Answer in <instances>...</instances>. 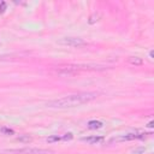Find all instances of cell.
I'll use <instances>...</instances> for the list:
<instances>
[{"label":"cell","instance_id":"3","mask_svg":"<svg viewBox=\"0 0 154 154\" xmlns=\"http://www.w3.org/2000/svg\"><path fill=\"white\" fill-rule=\"evenodd\" d=\"M60 45H65V46H70V47H82L85 46V41L83 38L79 37H64L61 40L58 41Z\"/></svg>","mask_w":154,"mask_h":154},{"label":"cell","instance_id":"4","mask_svg":"<svg viewBox=\"0 0 154 154\" xmlns=\"http://www.w3.org/2000/svg\"><path fill=\"white\" fill-rule=\"evenodd\" d=\"M82 141L89 144H99L103 142V137L102 136H89V137H83Z\"/></svg>","mask_w":154,"mask_h":154},{"label":"cell","instance_id":"11","mask_svg":"<svg viewBox=\"0 0 154 154\" xmlns=\"http://www.w3.org/2000/svg\"><path fill=\"white\" fill-rule=\"evenodd\" d=\"M5 8H6V4H5L4 1H1V2H0V12H4Z\"/></svg>","mask_w":154,"mask_h":154},{"label":"cell","instance_id":"1","mask_svg":"<svg viewBox=\"0 0 154 154\" xmlns=\"http://www.w3.org/2000/svg\"><path fill=\"white\" fill-rule=\"evenodd\" d=\"M97 97V93H93V91H88V93H78V94H73V95H67L64 96L61 99L58 100H53L49 101L47 103V106L49 107H54V108H69V107H76V106H81L83 103L90 102L94 99Z\"/></svg>","mask_w":154,"mask_h":154},{"label":"cell","instance_id":"8","mask_svg":"<svg viewBox=\"0 0 154 154\" xmlns=\"http://www.w3.org/2000/svg\"><path fill=\"white\" fill-rule=\"evenodd\" d=\"M17 140L20 141V142H30L31 141V137L29 135H23V136H19Z\"/></svg>","mask_w":154,"mask_h":154},{"label":"cell","instance_id":"10","mask_svg":"<svg viewBox=\"0 0 154 154\" xmlns=\"http://www.w3.org/2000/svg\"><path fill=\"white\" fill-rule=\"evenodd\" d=\"M0 131H1V132H5V134H7V135L13 134V130H11V129H6V128H1Z\"/></svg>","mask_w":154,"mask_h":154},{"label":"cell","instance_id":"7","mask_svg":"<svg viewBox=\"0 0 154 154\" xmlns=\"http://www.w3.org/2000/svg\"><path fill=\"white\" fill-rule=\"evenodd\" d=\"M129 61L132 64V65H141L142 64V59L141 58H137V57H131L129 59Z\"/></svg>","mask_w":154,"mask_h":154},{"label":"cell","instance_id":"12","mask_svg":"<svg viewBox=\"0 0 154 154\" xmlns=\"http://www.w3.org/2000/svg\"><path fill=\"white\" fill-rule=\"evenodd\" d=\"M148 126H149V128H153V122H149V124H148Z\"/></svg>","mask_w":154,"mask_h":154},{"label":"cell","instance_id":"5","mask_svg":"<svg viewBox=\"0 0 154 154\" xmlns=\"http://www.w3.org/2000/svg\"><path fill=\"white\" fill-rule=\"evenodd\" d=\"M146 134H138V132H131V134H126L122 137H119L118 140L120 141H130V140H135V138H142L144 137Z\"/></svg>","mask_w":154,"mask_h":154},{"label":"cell","instance_id":"2","mask_svg":"<svg viewBox=\"0 0 154 154\" xmlns=\"http://www.w3.org/2000/svg\"><path fill=\"white\" fill-rule=\"evenodd\" d=\"M2 153H11V154H52L53 150L42 149V148H20V149H4Z\"/></svg>","mask_w":154,"mask_h":154},{"label":"cell","instance_id":"9","mask_svg":"<svg viewBox=\"0 0 154 154\" xmlns=\"http://www.w3.org/2000/svg\"><path fill=\"white\" fill-rule=\"evenodd\" d=\"M59 140H61V137H59V136H52V137H48L47 138V142H55V141H59Z\"/></svg>","mask_w":154,"mask_h":154},{"label":"cell","instance_id":"6","mask_svg":"<svg viewBox=\"0 0 154 154\" xmlns=\"http://www.w3.org/2000/svg\"><path fill=\"white\" fill-rule=\"evenodd\" d=\"M101 126H102V123L97 122V120H90L88 123V128L89 129H100Z\"/></svg>","mask_w":154,"mask_h":154}]
</instances>
